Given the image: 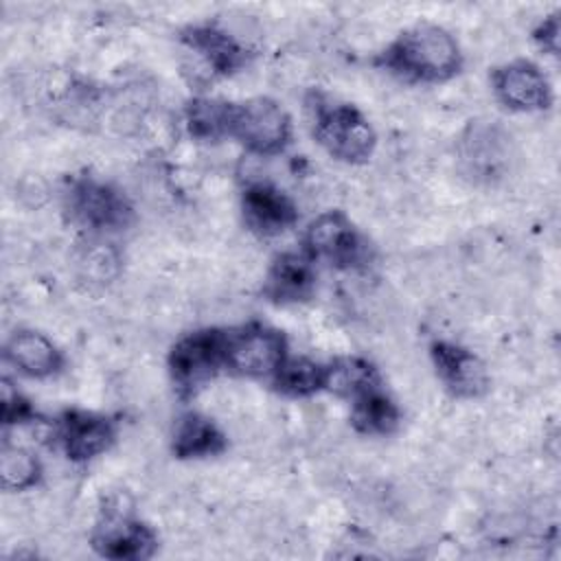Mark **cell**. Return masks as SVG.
<instances>
[{"instance_id": "cell-6", "label": "cell", "mask_w": 561, "mask_h": 561, "mask_svg": "<svg viewBox=\"0 0 561 561\" xmlns=\"http://www.w3.org/2000/svg\"><path fill=\"white\" fill-rule=\"evenodd\" d=\"M287 351L283 331L252 320L234 329H226V370L248 379H272L280 368Z\"/></svg>"}, {"instance_id": "cell-5", "label": "cell", "mask_w": 561, "mask_h": 561, "mask_svg": "<svg viewBox=\"0 0 561 561\" xmlns=\"http://www.w3.org/2000/svg\"><path fill=\"white\" fill-rule=\"evenodd\" d=\"M167 366L180 397H193L226 370V329L206 327L182 335L171 346Z\"/></svg>"}, {"instance_id": "cell-15", "label": "cell", "mask_w": 561, "mask_h": 561, "mask_svg": "<svg viewBox=\"0 0 561 561\" xmlns=\"http://www.w3.org/2000/svg\"><path fill=\"white\" fill-rule=\"evenodd\" d=\"M4 362L31 379H48L64 368V353L44 333L20 329L4 342Z\"/></svg>"}, {"instance_id": "cell-9", "label": "cell", "mask_w": 561, "mask_h": 561, "mask_svg": "<svg viewBox=\"0 0 561 561\" xmlns=\"http://www.w3.org/2000/svg\"><path fill=\"white\" fill-rule=\"evenodd\" d=\"M180 42L217 77H232L250 66L254 50L217 22H197L180 31Z\"/></svg>"}, {"instance_id": "cell-13", "label": "cell", "mask_w": 561, "mask_h": 561, "mask_svg": "<svg viewBox=\"0 0 561 561\" xmlns=\"http://www.w3.org/2000/svg\"><path fill=\"white\" fill-rule=\"evenodd\" d=\"M241 215L250 232L270 239L296 226L298 206L276 184L256 180L241 191Z\"/></svg>"}, {"instance_id": "cell-1", "label": "cell", "mask_w": 561, "mask_h": 561, "mask_svg": "<svg viewBox=\"0 0 561 561\" xmlns=\"http://www.w3.org/2000/svg\"><path fill=\"white\" fill-rule=\"evenodd\" d=\"M462 64L465 57L456 37L447 28L430 22L403 28L375 57L377 68L405 83L421 85H434L454 79L460 75Z\"/></svg>"}, {"instance_id": "cell-4", "label": "cell", "mask_w": 561, "mask_h": 561, "mask_svg": "<svg viewBox=\"0 0 561 561\" xmlns=\"http://www.w3.org/2000/svg\"><path fill=\"white\" fill-rule=\"evenodd\" d=\"M70 219L96 234L121 232L134 221V206L129 197L96 175H79L70 180L64 195Z\"/></svg>"}, {"instance_id": "cell-8", "label": "cell", "mask_w": 561, "mask_h": 561, "mask_svg": "<svg viewBox=\"0 0 561 561\" xmlns=\"http://www.w3.org/2000/svg\"><path fill=\"white\" fill-rule=\"evenodd\" d=\"M491 90L495 99L513 112H543L554 101L548 77L530 59H513L493 68Z\"/></svg>"}, {"instance_id": "cell-11", "label": "cell", "mask_w": 561, "mask_h": 561, "mask_svg": "<svg viewBox=\"0 0 561 561\" xmlns=\"http://www.w3.org/2000/svg\"><path fill=\"white\" fill-rule=\"evenodd\" d=\"M55 434L68 460L88 462L114 445L116 421L101 412L68 408L59 414Z\"/></svg>"}, {"instance_id": "cell-2", "label": "cell", "mask_w": 561, "mask_h": 561, "mask_svg": "<svg viewBox=\"0 0 561 561\" xmlns=\"http://www.w3.org/2000/svg\"><path fill=\"white\" fill-rule=\"evenodd\" d=\"M307 112L316 142L331 158L346 164H364L373 158L377 147L375 127L353 103L311 90L307 94Z\"/></svg>"}, {"instance_id": "cell-22", "label": "cell", "mask_w": 561, "mask_h": 561, "mask_svg": "<svg viewBox=\"0 0 561 561\" xmlns=\"http://www.w3.org/2000/svg\"><path fill=\"white\" fill-rule=\"evenodd\" d=\"M0 416L4 425H24L37 419L33 403L7 377L0 381Z\"/></svg>"}, {"instance_id": "cell-21", "label": "cell", "mask_w": 561, "mask_h": 561, "mask_svg": "<svg viewBox=\"0 0 561 561\" xmlns=\"http://www.w3.org/2000/svg\"><path fill=\"white\" fill-rule=\"evenodd\" d=\"M42 473V462L31 449L11 443L2 445L0 480L4 491H28L39 484Z\"/></svg>"}, {"instance_id": "cell-19", "label": "cell", "mask_w": 561, "mask_h": 561, "mask_svg": "<svg viewBox=\"0 0 561 561\" xmlns=\"http://www.w3.org/2000/svg\"><path fill=\"white\" fill-rule=\"evenodd\" d=\"M270 383L278 394L289 399L313 397L324 390V364L302 355H287Z\"/></svg>"}, {"instance_id": "cell-3", "label": "cell", "mask_w": 561, "mask_h": 561, "mask_svg": "<svg viewBox=\"0 0 561 561\" xmlns=\"http://www.w3.org/2000/svg\"><path fill=\"white\" fill-rule=\"evenodd\" d=\"M228 138L237 140L254 156H278L291 142V118L287 110L270 96L230 101Z\"/></svg>"}, {"instance_id": "cell-12", "label": "cell", "mask_w": 561, "mask_h": 561, "mask_svg": "<svg viewBox=\"0 0 561 561\" xmlns=\"http://www.w3.org/2000/svg\"><path fill=\"white\" fill-rule=\"evenodd\" d=\"M430 359L438 381L454 399H480L489 390V373L467 346L451 340H434Z\"/></svg>"}, {"instance_id": "cell-16", "label": "cell", "mask_w": 561, "mask_h": 561, "mask_svg": "<svg viewBox=\"0 0 561 561\" xmlns=\"http://www.w3.org/2000/svg\"><path fill=\"white\" fill-rule=\"evenodd\" d=\"M228 438L221 427L199 412L182 414L171 432V454L178 460H202L224 454Z\"/></svg>"}, {"instance_id": "cell-17", "label": "cell", "mask_w": 561, "mask_h": 561, "mask_svg": "<svg viewBox=\"0 0 561 561\" xmlns=\"http://www.w3.org/2000/svg\"><path fill=\"white\" fill-rule=\"evenodd\" d=\"M401 423V410L383 386H373L351 401V425L364 436H390Z\"/></svg>"}, {"instance_id": "cell-23", "label": "cell", "mask_w": 561, "mask_h": 561, "mask_svg": "<svg viewBox=\"0 0 561 561\" xmlns=\"http://www.w3.org/2000/svg\"><path fill=\"white\" fill-rule=\"evenodd\" d=\"M533 39L539 46V50L548 55L559 53V11L546 15L533 31Z\"/></svg>"}, {"instance_id": "cell-18", "label": "cell", "mask_w": 561, "mask_h": 561, "mask_svg": "<svg viewBox=\"0 0 561 561\" xmlns=\"http://www.w3.org/2000/svg\"><path fill=\"white\" fill-rule=\"evenodd\" d=\"M381 377L373 362L359 355H342L324 364V390L353 401L373 386H379Z\"/></svg>"}, {"instance_id": "cell-20", "label": "cell", "mask_w": 561, "mask_h": 561, "mask_svg": "<svg viewBox=\"0 0 561 561\" xmlns=\"http://www.w3.org/2000/svg\"><path fill=\"white\" fill-rule=\"evenodd\" d=\"M230 101L195 96L184 107V123L188 134L199 142H219L228 138Z\"/></svg>"}, {"instance_id": "cell-7", "label": "cell", "mask_w": 561, "mask_h": 561, "mask_svg": "<svg viewBox=\"0 0 561 561\" xmlns=\"http://www.w3.org/2000/svg\"><path fill=\"white\" fill-rule=\"evenodd\" d=\"M305 254L337 270H357L370 261V245L342 210H324L305 230Z\"/></svg>"}, {"instance_id": "cell-10", "label": "cell", "mask_w": 561, "mask_h": 561, "mask_svg": "<svg viewBox=\"0 0 561 561\" xmlns=\"http://www.w3.org/2000/svg\"><path fill=\"white\" fill-rule=\"evenodd\" d=\"M92 550L112 561H145L158 550L156 530L142 519L125 513L105 515L90 537Z\"/></svg>"}, {"instance_id": "cell-14", "label": "cell", "mask_w": 561, "mask_h": 561, "mask_svg": "<svg viewBox=\"0 0 561 561\" xmlns=\"http://www.w3.org/2000/svg\"><path fill=\"white\" fill-rule=\"evenodd\" d=\"M316 291V267L305 252H280L272 259L265 278L263 296L274 305H298Z\"/></svg>"}]
</instances>
